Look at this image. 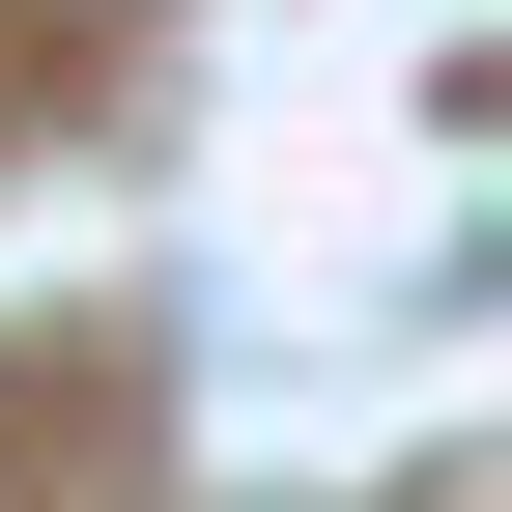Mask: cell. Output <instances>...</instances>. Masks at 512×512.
Listing matches in <instances>:
<instances>
[]
</instances>
